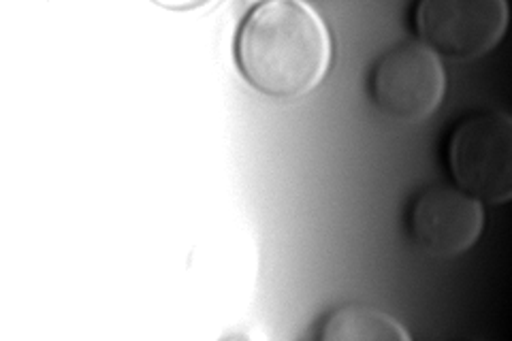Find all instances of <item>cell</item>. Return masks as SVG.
I'll use <instances>...</instances> for the list:
<instances>
[{
    "label": "cell",
    "instance_id": "6da1fadb",
    "mask_svg": "<svg viewBox=\"0 0 512 341\" xmlns=\"http://www.w3.org/2000/svg\"><path fill=\"white\" fill-rule=\"evenodd\" d=\"M333 56L323 18L299 0L256 5L237 32V62L248 84L271 99L293 101L325 79Z\"/></svg>",
    "mask_w": 512,
    "mask_h": 341
},
{
    "label": "cell",
    "instance_id": "7a4b0ae2",
    "mask_svg": "<svg viewBox=\"0 0 512 341\" xmlns=\"http://www.w3.org/2000/svg\"><path fill=\"white\" fill-rule=\"evenodd\" d=\"M448 165L470 197L506 203L512 194V120L502 111L463 120L448 143Z\"/></svg>",
    "mask_w": 512,
    "mask_h": 341
},
{
    "label": "cell",
    "instance_id": "3957f363",
    "mask_svg": "<svg viewBox=\"0 0 512 341\" xmlns=\"http://www.w3.org/2000/svg\"><path fill=\"white\" fill-rule=\"evenodd\" d=\"M446 90L438 56L419 41H404L384 52L372 73L376 107L399 122H419L436 111Z\"/></svg>",
    "mask_w": 512,
    "mask_h": 341
},
{
    "label": "cell",
    "instance_id": "277c9868",
    "mask_svg": "<svg viewBox=\"0 0 512 341\" xmlns=\"http://www.w3.org/2000/svg\"><path fill=\"white\" fill-rule=\"evenodd\" d=\"M504 0H423L416 30L431 52L453 60L487 54L506 30Z\"/></svg>",
    "mask_w": 512,
    "mask_h": 341
},
{
    "label": "cell",
    "instance_id": "5b68a950",
    "mask_svg": "<svg viewBox=\"0 0 512 341\" xmlns=\"http://www.w3.org/2000/svg\"><path fill=\"white\" fill-rule=\"evenodd\" d=\"M483 226V205L457 188H427L412 203L410 235L431 256L451 258L466 252L483 233Z\"/></svg>",
    "mask_w": 512,
    "mask_h": 341
},
{
    "label": "cell",
    "instance_id": "8992f818",
    "mask_svg": "<svg viewBox=\"0 0 512 341\" xmlns=\"http://www.w3.org/2000/svg\"><path fill=\"white\" fill-rule=\"evenodd\" d=\"M320 337L329 341H357V339L408 341L410 339V335L395 318L361 305H348V307H342V310H335L325 320V327Z\"/></svg>",
    "mask_w": 512,
    "mask_h": 341
}]
</instances>
